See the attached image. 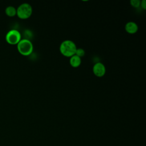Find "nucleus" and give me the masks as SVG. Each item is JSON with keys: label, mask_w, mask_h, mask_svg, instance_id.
Returning a JSON list of instances; mask_svg holds the SVG:
<instances>
[{"label": "nucleus", "mask_w": 146, "mask_h": 146, "mask_svg": "<svg viewBox=\"0 0 146 146\" xmlns=\"http://www.w3.org/2000/svg\"><path fill=\"white\" fill-rule=\"evenodd\" d=\"M125 30L128 34H135L138 31V26L134 22H128L125 25Z\"/></svg>", "instance_id": "obj_6"}, {"label": "nucleus", "mask_w": 146, "mask_h": 146, "mask_svg": "<svg viewBox=\"0 0 146 146\" xmlns=\"http://www.w3.org/2000/svg\"><path fill=\"white\" fill-rule=\"evenodd\" d=\"M6 41L10 44H17L21 39V34L19 31L15 29L9 30L5 36Z\"/></svg>", "instance_id": "obj_4"}, {"label": "nucleus", "mask_w": 146, "mask_h": 146, "mask_svg": "<svg viewBox=\"0 0 146 146\" xmlns=\"http://www.w3.org/2000/svg\"><path fill=\"white\" fill-rule=\"evenodd\" d=\"M76 49L77 47L75 43L70 40L63 41L59 46L60 53L66 57H71L74 55Z\"/></svg>", "instance_id": "obj_1"}, {"label": "nucleus", "mask_w": 146, "mask_h": 146, "mask_svg": "<svg viewBox=\"0 0 146 146\" xmlns=\"http://www.w3.org/2000/svg\"><path fill=\"white\" fill-rule=\"evenodd\" d=\"M5 14L9 17H14L17 15V9L13 6H8L5 9Z\"/></svg>", "instance_id": "obj_8"}, {"label": "nucleus", "mask_w": 146, "mask_h": 146, "mask_svg": "<svg viewBox=\"0 0 146 146\" xmlns=\"http://www.w3.org/2000/svg\"><path fill=\"white\" fill-rule=\"evenodd\" d=\"M143 9V10H145L146 9V2L145 0H142L140 2V6Z\"/></svg>", "instance_id": "obj_11"}, {"label": "nucleus", "mask_w": 146, "mask_h": 146, "mask_svg": "<svg viewBox=\"0 0 146 146\" xmlns=\"http://www.w3.org/2000/svg\"><path fill=\"white\" fill-rule=\"evenodd\" d=\"M81 62H82L81 58L76 55H74L71 57H70V64L72 67H74V68L78 67L80 65Z\"/></svg>", "instance_id": "obj_7"}, {"label": "nucleus", "mask_w": 146, "mask_h": 146, "mask_svg": "<svg viewBox=\"0 0 146 146\" xmlns=\"http://www.w3.org/2000/svg\"><path fill=\"white\" fill-rule=\"evenodd\" d=\"M17 49L21 55L28 56L30 55L33 51V44L30 40L23 39L17 44Z\"/></svg>", "instance_id": "obj_2"}, {"label": "nucleus", "mask_w": 146, "mask_h": 146, "mask_svg": "<svg viewBox=\"0 0 146 146\" xmlns=\"http://www.w3.org/2000/svg\"><path fill=\"white\" fill-rule=\"evenodd\" d=\"M33 13V8L28 3L21 4L17 9V15L21 19H26L30 17Z\"/></svg>", "instance_id": "obj_3"}, {"label": "nucleus", "mask_w": 146, "mask_h": 146, "mask_svg": "<svg viewBox=\"0 0 146 146\" xmlns=\"http://www.w3.org/2000/svg\"><path fill=\"white\" fill-rule=\"evenodd\" d=\"M140 2L141 1L140 0H131L130 4L132 7L135 8H138L140 6Z\"/></svg>", "instance_id": "obj_10"}, {"label": "nucleus", "mask_w": 146, "mask_h": 146, "mask_svg": "<svg viewBox=\"0 0 146 146\" xmlns=\"http://www.w3.org/2000/svg\"><path fill=\"white\" fill-rule=\"evenodd\" d=\"M75 55H77V56H79V58H81V57H83V56H84V55H85V51H84V50L83 48H77Z\"/></svg>", "instance_id": "obj_9"}, {"label": "nucleus", "mask_w": 146, "mask_h": 146, "mask_svg": "<svg viewBox=\"0 0 146 146\" xmlns=\"http://www.w3.org/2000/svg\"><path fill=\"white\" fill-rule=\"evenodd\" d=\"M92 71L94 74L97 77L103 76L106 72V69L105 66L100 62L96 63L92 68Z\"/></svg>", "instance_id": "obj_5"}]
</instances>
